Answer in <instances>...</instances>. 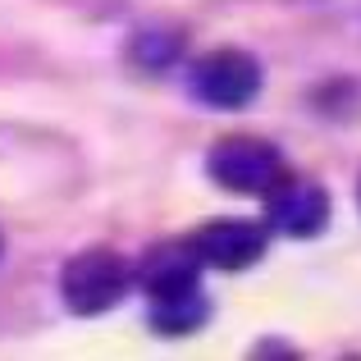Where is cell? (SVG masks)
<instances>
[{
  "instance_id": "9c48e42d",
  "label": "cell",
  "mask_w": 361,
  "mask_h": 361,
  "mask_svg": "<svg viewBox=\"0 0 361 361\" xmlns=\"http://www.w3.org/2000/svg\"><path fill=\"white\" fill-rule=\"evenodd\" d=\"M357 197H361V192H357Z\"/></svg>"
},
{
  "instance_id": "6da1fadb",
  "label": "cell",
  "mask_w": 361,
  "mask_h": 361,
  "mask_svg": "<svg viewBox=\"0 0 361 361\" xmlns=\"http://www.w3.org/2000/svg\"><path fill=\"white\" fill-rule=\"evenodd\" d=\"M60 293H64V307L73 316H101V311L123 302V293H128V265L115 252H106V247L78 252L60 274Z\"/></svg>"
},
{
  "instance_id": "ba28073f",
  "label": "cell",
  "mask_w": 361,
  "mask_h": 361,
  "mask_svg": "<svg viewBox=\"0 0 361 361\" xmlns=\"http://www.w3.org/2000/svg\"><path fill=\"white\" fill-rule=\"evenodd\" d=\"M174 51H178V46L165 42L160 32H137V37H133V60H142V64H165Z\"/></svg>"
},
{
  "instance_id": "5b68a950",
  "label": "cell",
  "mask_w": 361,
  "mask_h": 361,
  "mask_svg": "<svg viewBox=\"0 0 361 361\" xmlns=\"http://www.w3.org/2000/svg\"><path fill=\"white\" fill-rule=\"evenodd\" d=\"M202 265L215 270H247L265 256V224L261 220H211L192 233Z\"/></svg>"
},
{
  "instance_id": "52a82bcc",
  "label": "cell",
  "mask_w": 361,
  "mask_h": 361,
  "mask_svg": "<svg viewBox=\"0 0 361 361\" xmlns=\"http://www.w3.org/2000/svg\"><path fill=\"white\" fill-rule=\"evenodd\" d=\"M206 316H211V307H206V293L197 288V283L151 298V325H156L160 334H169V338L197 334V329L206 325Z\"/></svg>"
},
{
  "instance_id": "8992f818",
  "label": "cell",
  "mask_w": 361,
  "mask_h": 361,
  "mask_svg": "<svg viewBox=\"0 0 361 361\" xmlns=\"http://www.w3.org/2000/svg\"><path fill=\"white\" fill-rule=\"evenodd\" d=\"M197 274H202V256H197L192 243H178V238L156 243L137 265V283L147 288V298L188 288V283H197Z\"/></svg>"
},
{
  "instance_id": "7a4b0ae2",
  "label": "cell",
  "mask_w": 361,
  "mask_h": 361,
  "mask_svg": "<svg viewBox=\"0 0 361 361\" xmlns=\"http://www.w3.org/2000/svg\"><path fill=\"white\" fill-rule=\"evenodd\" d=\"M206 174H211L220 188H229V192L261 197L265 188L283 174V165H279L274 142L252 137V133H229V137H220L211 147V156H206Z\"/></svg>"
},
{
  "instance_id": "277c9868",
  "label": "cell",
  "mask_w": 361,
  "mask_h": 361,
  "mask_svg": "<svg viewBox=\"0 0 361 361\" xmlns=\"http://www.w3.org/2000/svg\"><path fill=\"white\" fill-rule=\"evenodd\" d=\"M265 215L288 238H316L329 224V192L307 174H279L265 188Z\"/></svg>"
},
{
  "instance_id": "3957f363",
  "label": "cell",
  "mask_w": 361,
  "mask_h": 361,
  "mask_svg": "<svg viewBox=\"0 0 361 361\" xmlns=\"http://www.w3.org/2000/svg\"><path fill=\"white\" fill-rule=\"evenodd\" d=\"M192 92L215 110H243L261 92V64L247 51H233V46L211 51L192 64Z\"/></svg>"
}]
</instances>
